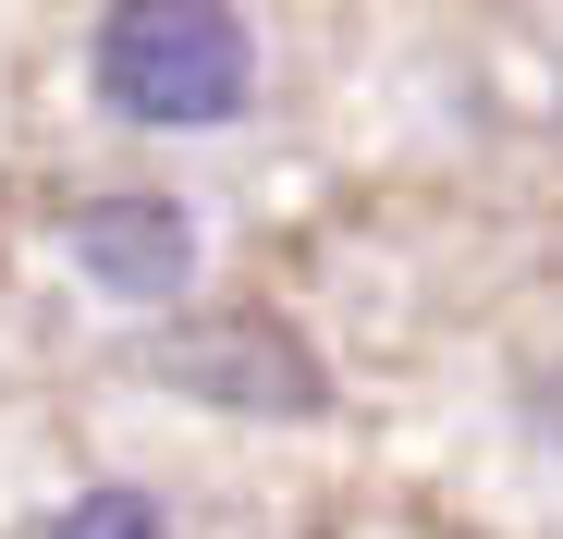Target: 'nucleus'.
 <instances>
[{"instance_id": "obj_2", "label": "nucleus", "mask_w": 563, "mask_h": 539, "mask_svg": "<svg viewBox=\"0 0 563 539\" xmlns=\"http://www.w3.org/2000/svg\"><path fill=\"white\" fill-rule=\"evenodd\" d=\"M74 257H86V283H111L123 307H172L197 283V233H184L172 197H99L74 221Z\"/></svg>"}, {"instance_id": "obj_3", "label": "nucleus", "mask_w": 563, "mask_h": 539, "mask_svg": "<svg viewBox=\"0 0 563 539\" xmlns=\"http://www.w3.org/2000/svg\"><path fill=\"white\" fill-rule=\"evenodd\" d=\"M49 539H172V515H159L147 491H86V503H74Z\"/></svg>"}, {"instance_id": "obj_1", "label": "nucleus", "mask_w": 563, "mask_h": 539, "mask_svg": "<svg viewBox=\"0 0 563 539\" xmlns=\"http://www.w3.org/2000/svg\"><path fill=\"white\" fill-rule=\"evenodd\" d=\"M257 86V50L221 0H111L99 25V99L147 135H209L245 111Z\"/></svg>"}]
</instances>
